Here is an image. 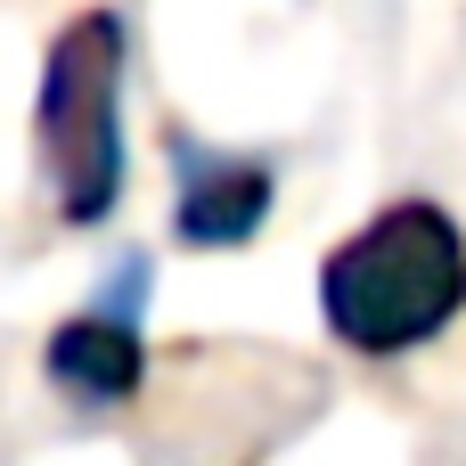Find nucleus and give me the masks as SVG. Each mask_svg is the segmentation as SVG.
<instances>
[{
    "instance_id": "f257e3e1",
    "label": "nucleus",
    "mask_w": 466,
    "mask_h": 466,
    "mask_svg": "<svg viewBox=\"0 0 466 466\" xmlns=\"http://www.w3.org/2000/svg\"><path fill=\"white\" fill-rule=\"evenodd\" d=\"M466 303V238L426 197L385 205L319 262V319L352 352H418Z\"/></svg>"
},
{
    "instance_id": "f03ea898",
    "label": "nucleus",
    "mask_w": 466,
    "mask_h": 466,
    "mask_svg": "<svg viewBox=\"0 0 466 466\" xmlns=\"http://www.w3.org/2000/svg\"><path fill=\"white\" fill-rule=\"evenodd\" d=\"M33 131H41V164L66 221L74 229L106 221L123 197V16L115 8H82L49 41Z\"/></svg>"
},
{
    "instance_id": "7ed1b4c3",
    "label": "nucleus",
    "mask_w": 466,
    "mask_h": 466,
    "mask_svg": "<svg viewBox=\"0 0 466 466\" xmlns=\"http://www.w3.org/2000/svg\"><path fill=\"white\" fill-rule=\"evenodd\" d=\"M270 221V164L254 156H213L180 139V197H172V238L197 254L246 246Z\"/></svg>"
},
{
    "instance_id": "20e7f679",
    "label": "nucleus",
    "mask_w": 466,
    "mask_h": 466,
    "mask_svg": "<svg viewBox=\"0 0 466 466\" xmlns=\"http://www.w3.org/2000/svg\"><path fill=\"white\" fill-rule=\"evenodd\" d=\"M41 369H49L57 393H74V401H90V410H115V401L139 393L147 344H139V328H131L123 311H82V319H66V328L49 336Z\"/></svg>"
}]
</instances>
